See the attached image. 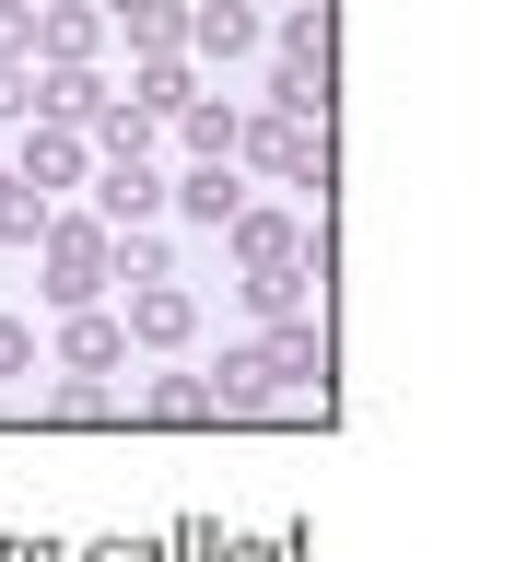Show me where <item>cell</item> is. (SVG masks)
Returning a JSON list of instances; mask_svg holds the SVG:
<instances>
[{
	"mask_svg": "<svg viewBox=\"0 0 527 562\" xmlns=\"http://www.w3.org/2000/svg\"><path fill=\"white\" fill-rule=\"evenodd\" d=\"M293 12H316V0H293Z\"/></svg>",
	"mask_w": 527,
	"mask_h": 562,
	"instance_id": "obj_23",
	"label": "cell"
},
{
	"mask_svg": "<svg viewBox=\"0 0 527 562\" xmlns=\"http://www.w3.org/2000/svg\"><path fill=\"white\" fill-rule=\"evenodd\" d=\"M105 12H117L141 47H176V35H188V24H176V0H105Z\"/></svg>",
	"mask_w": 527,
	"mask_h": 562,
	"instance_id": "obj_13",
	"label": "cell"
},
{
	"mask_svg": "<svg viewBox=\"0 0 527 562\" xmlns=\"http://www.w3.org/2000/svg\"><path fill=\"white\" fill-rule=\"evenodd\" d=\"M35 47H47V59H82V47H94V12H47Z\"/></svg>",
	"mask_w": 527,
	"mask_h": 562,
	"instance_id": "obj_16",
	"label": "cell"
},
{
	"mask_svg": "<svg viewBox=\"0 0 527 562\" xmlns=\"http://www.w3.org/2000/svg\"><path fill=\"white\" fill-rule=\"evenodd\" d=\"M117 351H130V328H117V316L70 305V328H59V363H70V375H117Z\"/></svg>",
	"mask_w": 527,
	"mask_h": 562,
	"instance_id": "obj_4",
	"label": "cell"
},
{
	"mask_svg": "<svg viewBox=\"0 0 527 562\" xmlns=\"http://www.w3.org/2000/svg\"><path fill=\"white\" fill-rule=\"evenodd\" d=\"M176 211H188V223H235V211H246V188L223 176V153H200V165L176 176Z\"/></svg>",
	"mask_w": 527,
	"mask_h": 562,
	"instance_id": "obj_6",
	"label": "cell"
},
{
	"mask_svg": "<svg viewBox=\"0 0 527 562\" xmlns=\"http://www.w3.org/2000/svg\"><path fill=\"white\" fill-rule=\"evenodd\" d=\"M235 140H246V153H258L270 176H293V188H316V176H328V153L305 140V117H281V105L258 117V130H235Z\"/></svg>",
	"mask_w": 527,
	"mask_h": 562,
	"instance_id": "obj_2",
	"label": "cell"
},
{
	"mask_svg": "<svg viewBox=\"0 0 527 562\" xmlns=\"http://www.w3.org/2000/svg\"><path fill=\"white\" fill-rule=\"evenodd\" d=\"M165 211V176L141 165V153H117V176H105V223H153Z\"/></svg>",
	"mask_w": 527,
	"mask_h": 562,
	"instance_id": "obj_7",
	"label": "cell"
},
{
	"mask_svg": "<svg viewBox=\"0 0 527 562\" xmlns=\"http://www.w3.org/2000/svg\"><path fill=\"white\" fill-rule=\"evenodd\" d=\"M12 375H35V328H24V316H0V386H12Z\"/></svg>",
	"mask_w": 527,
	"mask_h": 562,
	"instance_id": "obj_20",
	"label": "cell"
},
{
	"mask_svg": "<svg viewBox=\"0 0 527 562\" xmlns=\"http://www.w3.org/2000/svg\"><path fill=\"white\" fill-rule=\"evenodd\" d=\"M24 47H35V12H24V0H0V59H24Z\"/></svg>",
	"mask_w": 527,
	"mask_h": 562,
	"instance_id": "obj_21",
	"label": "cell"
},
{
	"mask_svg": "<svg viewBox=\"0 0 527 562\" xmlns=\"http://www.w3.org/2000/svg\"><path fill=\"white\" fill-rule=\"evenodd\" d=\"M270 105H281V117H328V70H316V59H281L270 70Z\"/></svg>",
	"mask_w": 527,
	"mask_h": 562,
	"instance_id": "obj_9",
	"label": "cell"
},
{
	"mask_svg": "<svg viewBox=\"0 0 527 562\" xmlns=\"http://www.w3.org/2000/svg\"><path fill=\"white\" fill-rule=\"evenodd\" d=\"M0 235H12V246H35V235H47V211L24 200V176H12V165H0Z\"/></svg>",
	"mask_w": 527,
	"mask_h": 562,
	"instance_id": "obj_14",
	"label": "cell"
},
{
	"mask_svg": "<svg viewBox=\"0 0 527 562\" xmlns=\"http://www.w3.org/2000/svg\"><path fill=\"white\" fill-rule=\"evenodd\" d=\"M235 258H246L258 281H270V270H305V235H293L281 211H235Z\"/></svg>",
	"mask_w": 527,
	"mask_h": 562,
	"instance_id": "obj_3",
	"label": "cell"
},
{
	"mask_svg": "<svg viewBox=\"0 0 527 562\" xmlns=\"http://www.w3.org/2000/svg\"><path fill=\"white\" fill-rule=\"evenodd\" d=\"M94 130H105V153H141L153 140V105H94Z\"/></svg>",
	"mask_w": 527,
	"mask_h": 562,
	"instance_id": "obj_18",
	"label": "cell"
},
{
	"mask_svg": "<svg viewBox=\"0 0 527 562\" xmlns=\"http://www.w3.org/2000/svg\"><path fill=\"white\" fill-rule=\"evenodd\" d=\"M24 94L47 105V117H94V105H105V82H94V70H82V59H59V70H47V82H24Z\"/></svg>",
	"mask_w": 527,
	"mask_h": 562,
	"instance_id": "obj_8",
	"label": "cell"
},
{
	"mask_svg": "<svg viewBox=\"0 0 527 562\" xmlns=\"http://www.w3.org/2000/svg\"><path fill=\"white\" fill-rule=\"evenodd\" d=\"M24 105H35V94H24V70L0 59V117H24Z\"/></svg>",
	"mask_w": 527,
	"mask_h": 562,
	"instance_id": "obj_22",
	"label": "cell"
},
{
	"mask_svg": "<svg viewBox=\"0 0 527 562\" xmlns=\"http://www.w3.org/2000/svg\"><path fill=\"white\" fill-rule=\"evenodd\" d=\"M188 35H200V47H223V59H235V47H258V12H246V0H211V12H200V24H188Z\"/></svg>",
	"mask_w": 527,
	"mask_h": 562,
	"instance_id": "obj_12",
	"label": "cell"
},
{
	"mask_svg": "<svg viewBox=\"0 0 527 562\" xmlns=\"http://www.w3.org/2000/svg\"><path fill=\"white\" fill-rule=\"evenodd\" d=\"M141 105H153V117H176V105H188V70L153 59V70H141Z\"/></svg>",
	"mask_w": 527,
	"mask_h": 562,
	"instance_id": "obj_19",
	"label": "cell"
},
{
	"mask_svg": "<svg viewBox=\"0 0 527 562\" xmlns=\"http://www.w3.org/2000/svg\"><path fill=\"white\" fill-rule=\"evenodd\" d=\"M258 363H270V386H316V363H328V351H316V328H281Z\"/></svg>",
	"mask_w": 527,
	"mask_h": 562,
	"instance_id": "obj_11",
	"label": "cell"
},
{
	"mask_svg": "<svg viewBox=\"0 0 527 562\" xmlns=\"http://www.w3.org/2000/svg\"><path fill=\"white\" fill-rule=\"evenodd\" d=\"M105 270H117V246L94 223H47V305H94Z\"/></svg>",
	"mask_w": 527,
	"mask_h": 562,
	"instance_id": "obj_1",
	"label": "cell"
},
{
	"mask_svg": "<svg viewBox=\"0 0 527 562\" xmlns=\"http://www.w3.org/2000/svg\"><path fill=\"white\" fill-rule=\"evenodd\" d=\"M281 59H316V70H328V0H316V12H293V24H281Z\"/></svg>",
	"mask_w": 527,
	"mask_h": 562,
	"instance_id": "obj_17",
	"label": "cell"
},
{
	"mask_svg": "<svg viewBox=\"0 0 527 562\" xmlns=\"http://www.w3.org/2000/svg\"><path fill=\"white\" fill-rule=\"evenodd\" d=\"M176 117H188V140H200V153H235V130H246V117H235V105H200V94H188V105H176Z\"/></svg>",
	"mask_w": 527,
	"mask_h": 562,
	"instance_id": "obj_15",
	"label": "cell"
},
{
	"mask_svg": "<svg viewBox=\"0 0 527 562\" xmlns=\"http://www.w3.org/2000/svg\"><path fill=\"white\" fill-rule=\"evenodd\" d=\"M130 328H141V340H153V351H176V340H188V328H200V305L176 293V270H165V281H141V293H130Z\"/></svg>",
	"mask_w": 527,
	"mask_h": 562,
	"instance_id": "obj_5",
	"label": "cell"
},
{
	"mask_svg": "<svg viewBox=\"0 0 527 562\" xmlns=\"http://www.w3.org/2000/svg\"><path fill=\"white\" fill-rule=\"evenodd\" d=\"M141 411H153V422H200L211 411V375H153V386H141Z\"/></svg>",
	"mask_w": 527,
	"mask_h": 562,
	"instance_id": "obj_10",
	"label": "cell"
}]
</instances>
